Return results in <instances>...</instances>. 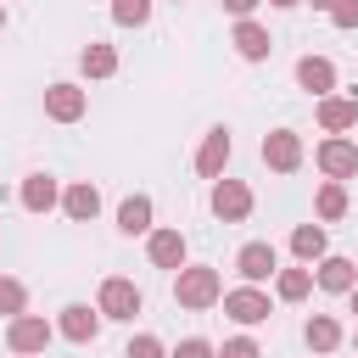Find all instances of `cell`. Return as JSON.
<instances>
[{
    "label": "cell",
    "mask_w": 358,
    "mask_h": 358,
    "mask_svg": "<svg viewBox=\"0 0 358 358\" xmlns=\"http://www.w3.org/2000/svg\"><path fill=\"white\" fill-rule=\"evenodd\" d=\"M313 162H319V173L324 179H358V140H347V134H324L319 140V151H313Z\"/></svg>",
    "instance_id": "obj_3"
},
{
    "label": "cell",
    "mask_w": 358,
    "mask_h": 358,
    "mask_svg": "<svg viewBox=\"0 0 358 358\" xmlns=\"http://www.w3.org/2000/svg\"><path fill=\"white\" fill-rule=\"evenodd\" d=\"M274 268H280V252H274L268 241H246V246L235 252V274H241L246 285H263V280H274Z\"/></svg>",
    "instance_id": "obj_8"
},
{
    "label": "cell",
    "mask_w": 358,
    "mask_h": 358,
    "mask_svg": "<svg viewBox=\"0 0 358 358\" xmlns=\"http://www.w3.org/2000/svg\"><path fill=\"white\" fill-rule=\"evenodd\" d=\"M313 117L324 134H347V129H358V95H319Z\"/></svg>",
    "instance_id": "obj_12"
},
{
    "label": "cell",
    "mask_w": 358,
    "mask_h": 358,
    "mask_svg": "<svg viewBox=\"0 0 358 358\" xmlns=\"http://www.w3.org/2000/svg\"><path fill=\"white\" fill-rule=\"evenodd\" d=\"M308 6H313V11H330V6H336V0H308Z\"/></svg>",
    "instance_id": "obj_33"
},
{
    "label": "cell",
    "mask_w": 358,
    "mask_h": 358,
    "mask_svg": "<svg viewBox=\"0 0 358 358\" xmlns=\"http://www.w3.org/2000/svg\"><path fill=\"white\" fill-rule=\"evenodd\" d=\"M50 336H56V324L39 319V313H17V319L6 324V347H11L17 358H39V352L50 347Z\"/></svg>",
    "instance_id": "obj_2"
},
{
    "label": "cell",
    "mask_w": 358,
    "mask_h": 358,
    "mask_svg": "<svg viewBox=\"0 0 358 358\" xmlns=\"http://www.w3.org/2000/svg\"><path fill=\"white\" fill-rule=\"evenodd\" d=\"M330 22L336 28H358V0H336L330 6Z\"/></svg>",
    "instance_id": "obj_30"
},
{
    "label": "cell",
    "mask_w": 358,
    "mask_h": 358,
    "mask_svg": "<svg viewBox=\"0 0 358 358\" xmlns=\"http://www.w3.org/2000/svg\"><path fill=\"white\" fill-rule=\"evenodd\" d=\"M213 218H224V224H241V218H252V207H257V196H252V185H241V179H213Z\"/></svg>",
    "instance_id": "obj_4"
},
{
    "label": "cell",
    "mask_w": 358,
    "mask_h": 358,
    "mask_svg": "<svg viewBox=\"0 0 358 358\" xmlns=\"http://www.w3.org/2000/svg\"><path fill=\"white\" fill-rule=\"evenodd\" d=\"M213 358H263V347L252 336H229L224 347H213Z\"/></svg>",
    "instance_id": "obj_27"
},
{
    "label": "cell",
    "mask_w": 358,
    "mask_h": 358,
    "mask_svg": "<svg viewBox=\"0 0 358 358\" xmlns=\"http://www.w3.org/2000/svg\"><path fill=\"white\" fill-rule=\"evenodd\" d=\"M56 336H67L73 347H90V341L101 336V308H90V302H67L62 319H56Z\"/></svg>",
    "instance_id": "obj_10"
},
{
    "label": "cell",
    "mask_w": 358,
    "mask_h": 358,
    "mask_svg": "<svg viewBox=\"0 0 358 358\" xmlns=\"http://www.w3.org/2000/svg\"><path fill=\"white\" fill-rule=\"evenodd\" d=\"M352 358H358V352H352Z\"/></svg>",
    "instance_id": "obj_37"
},
{
    "label": "cell",
    "mask_w": 358,
    "mask_h": 358,
    "mask_svg": "<svg viewBox=\"0 0 358 358\" xmlns=\"http://www.w3.org/2000/svg\"><path fill=\"white\" fill-rule=\"evenodd\" d=\"M352 352H358V336H352Z\"/></svg>",
    "instance_id": "obj_36"
},
{
    "label": "cell",
    "mask_w": 358,
    "mask_h": 358,
    "mask_svg": "<svg viewBox=\"0 0 358 358\" xmlns=\"http://www.w3.org/2000/svg\"><path fill=\"white\" fill-rule=\"evenodd\" d=\"M145 257L157 268H185V235L179 229H151L145 235Z\"/></svg>",
    "instance_id": "obj_17"
},
{
    "label": "cell",
    "mask_w": 358,
    "mask_h": 358,
    "mask_svg": "<svg viewBox=\"0 0 358 358\" xmlns=\"http://www.w3.org/2000/svg\"><path fill=\"white\" fill-rule=\"evenodd\" d=\"M229 151H235L229 129H224V123H218V129H207V140H201V151H196V173H201V179H218V173H224V162H229Z\"/></svg>",
    "instance_id": "obj_14"
},
{
    "label": "cell",
    "mask_w": 358,
    "mask_h": 358,
    "mask_svg": "<svg viewBox=\"0 0 358 358\" xmlns=\"http://www.w3.org/2000/svg\"><path fill=\"white\" fill-rule=\"evenodd\" d=\"M302 157H308V151H302V134H296V129H268V134H263V162H268L274 173H296Z\"/></svg>",
    "instance_id": "obj_7"
},
{
    "label": "cell",
    "mask_w": 358,
    "mask_h": 358,
    "mask_svg": "<svg viewBox=\"0 0 358 358\" xmlns=\"http://www.w3.org/2000/svg\"><path fill=\"white\" fill-rule=\"evenodd\" d=\"M112 22L117 28H145L151 22V0H112Z\"/></svg>",
    "instance_id": "obj_25"
},
{
    "label": "cell",
    "mask_w": 358,
    "mask_h": 358,
    "mask_svg": "<svg viewBox=\"0 0 358 358\" xmlns=\"http://www.w3.org/2000/svg\"><path fill=\"white\" fill-rule=\"evenodd\" d=\"M173 6H179V0H173Z\"/></svg>",
    "instance_id": "obj_38"
},
{
    "label": "cell",
    "mask_w": 358,
    "mask_h": 358,
    "mask_svg": "<svg viewBox=\"0 0 358 358\" xmlns=\"http://www.w3.org/2000/svg\"><path fill=\"white\" fill-rule=\"evenodd\" d=\"M62 213H67L73 224H90V218L101 213V190H95L90 179H73V185L62 190Z\"/></svg>",
    "instance_id": "obj_16"
},
{
    "label": "cell",
    "mask_w": 358,
    "mask_h": 358,
    "mask_svg": "<svg viewBox=\"0 0 358 358\" xmlns=\"http://www.w3.org/2000/svg\"><path fill=\"white\" fill-rule=\"evenodd\" d=\"M313 213H319L324 224L347 218V185H341V179H324V185H319V196H313Z\"/></svg>",
    "instance_id": "obj_24"
},
{
    "label": "cell",
    "mask_w": 358,
    "mask_h": 358,
    "mask_svg": "<svg viewBox=\"0 0 358 358\" xmlns=\"http://www.w3.org/2000/svg\"><path fill=\"white\" fill-rule=\"evenodd\" d=\"M0 313H6V319L28 313V285H22V280H11V274H0Z\"/></svg>",
    "instance_id": "obj_26"
},
{
    "label": "cell",
    "mask_w": 358,
    "mask_h": 358,
    "mask_svg": "<svg viewBox=\"0 0 358 358\" xmlns=\"http://www.w3.org/2000/svg\"><path fill=\"white\" fill-rule=\"evenodd\" d=\"M117 229L123 235H151V196H123L117 201Z\"/></svg>",
    "instance_id": "obj_21"
},
{
    "label": "cell",
    "mask_w": 358,
    "mask_h": 358,
    "mask_svg": "<svg viewBox=\"0 0 358 358\" xmlns=\"http://www.w3.org/2000/svg\"><path fill=\"white\" fill-rule=\"evenodd\" d=\"M324 252H330L324 224H296V229H291V257H296V263H308V268H313Z\"/></svg>",
    "instance_id": "obj_19"
},
{
    "label": "cell",
    "mask_w": 358,
    "mask_h": 358,
    "mask_svg": "<svg viewBox=\"0 0 358 358\" xmlns=\"http://www.w3.org/2000/svg\"><path fill=\"white\" fill-rule=\"evenodd\" d=\"M218 302H224V313H229L235 324H246V330H252V324H263V319L274 313V308H268V291H257V285H241V291H224Z\"/></svg>",
    "instance_id": "obj_9"
},
{
    "label": "cell",
    "mask_w": 358,
    "mask_h": 358,
    "mask_svg": "<svg viewBox=\"0 0 358 358\" xmlns=\"http://www.w3.org/2000/svg\"><path fill=\"white\" fill-rule=\"evenodd\" d=\"M78 67H84V78H112V73H117V45L90 39V45L78 50Z\"/></svg>",
    "instance_id": "obj_20"
},
{
    "label": "cell",
    "mask_w": 358,
    "mask_h": 358,
    "mask_svg": "<svg viewBox=\"0 0 358 358\" xmlns=\"http://www.w3.org/2000/svg\"><path fill=\"white\" fill-rule=\"evenodd\" d=\"M95 308H101V319H134L140 308H145V296H140V285L134 280H123V274H112V280H101V296H95Z\"/></svg>",
    "instance_id": "obj_5"
},
{
    "label": "cell",
    "mask_w": 358,
    "mask_h": 358,
    "mask_svg": "<svg viewBox=\"0 0 358 358\" xmlns=\"http://www.w3.org/2000/svg\"><path fill=\"white\" fill-rule=\"evenodd\" d=\"M302 341H308L313 352H336V347H341V324H336L330 313H313V319L302 324Z\"/></svg>",
    "instance_id": "obj_23"
},
{
    "label": "cell",
    "mask_w": 358,
    "mask_h": 358,
    "mask_svg": "<svg viewBox=\"0 0 358 358\" xmlns=\"http://www.w3.org/2000/svg\"><path fill=\"white\" fill-rule=\"evenodd\" d=\"M313 285H319V291H330V296H347V291L358 285V263H352V257L324 252V257H319V268H313Z\"/></svg>",
    "instance_id": "obj_11"
},
{
    "label": "cell",
    "mask_w": 358,
    "mask_h": 358,
    "mask_svg": "<svg viewBox=\"0 0 358 358\" xmlns=\"http://www.w3.org/2000/svg\"><path fill=\"white\" fill-rule=\"evenodd\" d=\"M296 84H302L308 95H330V90H336V62H330V56H302V62H296Z\"/></svg>",
    "instance_id": "obj_18"
},
{
    "label": "cell",
    "mask_w": 358,
    "mask_h": 358,
    "mask_svg": "<svg viewBox=\"0 0 358 358\" xmlns=\"http://www.w3.org/2000/svg\"><path fill=\"white\" fill-rule=\"evenodd\" d=\"M84 112H90V90H78L73 78H56L45 90V117L50 123H78Z\"/></svg>",
    "instance_id": "obj_6"
},
{
    "label": "cell",
    "mask_w": 358,
    "mask_h": 358,
    "mask_svg": "<svg viewBox=\"0 0 358 358\" xmlns=\"http://www.w3.org/2000/svg\"><path fill=\"white\" fill-rule=\"evenodd\" d=\"M229 45H235V56H241V62H268V50H274L268 28H263V22H252V17H241V22H235Z\"/></svg>",
    "instance_id": "obj_13"
},
{
    "label": "cell",
    "mask_w": 358,
    "mask_h": 358,
    "mask_svg": "<svg viewBox=\"0 0 358 358\" xmlns=\"http://www.w3.org/2000/svg\"><path fill=\"white\" fill-rule=\"evenodd\" d=\"M218 6H224V11H229V17H235V22H241V17H252V11H257V6H263V0H218Z\"/></svg>",
    "instance_id": "obj_31"
},
{
    "label": "cell",
    "mask_w": 358,
    "mask_h": 358,
    "mask_svg": "<svg viewBox=\"0 0 358 358\" xmlns=\"http://www.w3.org/2000/svg\"><path fill=\"white\" fill-rule=\"evenodd\" d=\"M268 6H274V11H291V6H302V0H268Z\"/></svg>",
    "instance_id": "obj_32"
},
{
    "label": "cell",
    "mask_w": 358,
    "mask_h": 358,
    "mask_svg": "<svg viewBox=\"0 0 358 358\" xmlns=\"http://www.w3.org/2000/svg\"><path fill=\"white\" fill-rule=\"evenodd\" d=\"M347 296H352V313H358V285H352V291H347Z\"/></svg>",
    "instance_id": "obj_34"
},
{
    "label": "cell",
    "mask_w": 358,
    "mask_h": 358,
    "mask_svg": "<svg viewBox=\"0 0 358 358\" xmlns=\"http://www.w3.org/2000/svg\"><path fill=\"white\" fill-rule=\"evenodd\" d=\"M168 358H213V341H201V336H185Z\"/></svg>",
    "instance_id": "obj_29"
},
{
    "label": "cell",
    "mask_w": 358,
    "mask_h": 358,
    "mask_svg": "<svg viewBox=\"0 0 358 358\" xmlns=\"http://www.w3.org/2000/svg\"><path fill=\"white\" fill-rule=\"evenodd\" d=\"M0 28H6V6H0Z\"/></svg>",
    "instance_id": "obj_35"
},
{
    "label": "cell",
    "mask_w": 358,
    "mask_h": 358,
    "mask_svg": "<svg viewBox=\"0 0 358 358\" xmlns=\"http://www.w3.org/2000/svg\"><path fill=\"white\" fill-rule=\"evenodd\" d=\"M313 291V268L308 263H296V268H274V296L280 302H302Z\"/></svg>",
    "instance_id": "obj_22"
},
{
    "label": "cell",
    "mask_w": 358,
    "mask_h": 358,
    "mask_svg": "<svg viewBox=\"0 0 358 358\" xmlns=\"http://www.w3.org/2000/svg\"><path fill=\"white\" fill-rule=\"evenodd\" d=\"M123 358H168V347H162L157 336H134V341L123 347Z\"/></svg>",
    "instance_id": "obj_28"
},
{
    "label": "cell",
    "mask_w": 358,
    "mask_h": 358,
    "mask_svg": "<svg viewBox=\"0 0 358 358\" xmlns=\"http://www.w3.org/2000/svg\"><path fill=\"white\" fill-rule=\"evenodd\" d=\"M17 201H22V213H50V207H62V185L50 173H28L22 190H17Z\"/></svg>",
    "instance_id": "obj_15"
},
{
    "label": "cell",
    "mask_w": 358,
    "mask_h": 358,
    "mask_svg": "<svg viewBox=\"0 0 358 358\" xmlns=\"http://www.w3.org/2000/svg\"><path fill=\"white\" fill-rule=\"evenodd\" d=\"M218 296H224V280H218L213 263H185V268H173V302H179V308L207 313V308H218Z\"/></svg>",
    "instance_id": "obj_1"
}]
</instances>
